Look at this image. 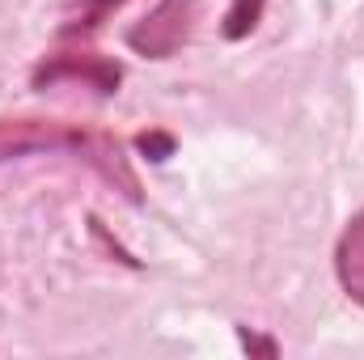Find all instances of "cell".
Here are the masks:
<instances>
[{
  "mask_svg": "<svg viewBox=\"0 0 364 360\" xmlns=\"http://www.w3.org/2000/svg\"><path fill=\"white\" fill-rule=\"evenodd\" d=\"M123 0H81L73 9V17L60 26V38H90L93 30H102V21H110V13Z\"/></svg>",
  "mask_w": 364,
  "mask_h": 360,
  "instance_id": "5b68a950",
  "label": "cell"
},
{
  "mask_svg": "<svg viewBox=\"0 0 364 360\" xmlns=\"http://www.w3.org/2000/svg\"><path fill=\"white\" fill-rule=\"evenodd\" d=\"M335 275H339V288L356 305H364V208L343 225L335 242Z\"/></svg>",
  "mask_w": 364,
  "mask_h": 360,
  "instance_id": "277c9868",
  "label": "cell"
},
{
  "mask_svg": "<svg viewBox=\"0 0 364 360\" xmlns=\"http://www.w3.org/2000/svg\"><path fill=\"white\" fill-rule=\"evenodd\" d=\"M136 144H140V153H149V162H166L174 153V136H166V132H144Z\"/></svg>",
  "mask_w": 364,
  "mask_h": 360,
  "instance_id": "52a82bcc",
  "label": "cell"
},
{
  "mask_svg": "<svg viewBox=\"0 0 364 360\" xmlns=\"http://www.w3.org/2000/svg\"><path fill=\"white\" fill-rule=\"evenodd\" d=\"M263 9H267V0H233V4H229V13H225L220 34H225L229 43L250 38V34L259 30V21H263Z\"/></svg>",
  "mask_w": 364,
  "mask_h": 360,
  "instance_id": "8992f818",
  "label": "cell"
},
{
  "mask_svg": "<svg viewBox=\"0 0 364 360\" xmlns=\"http://www.w3.org/2000/svg\"><path fill=\"white\" fill-rule=\"evenodd\" d=\"M85 81L102 97L119 93V81H123V68L114 60H102V55H90V51H73V55H51L34 68V90H47L55 81Z\"/></svg>",
  "mask_w": 364,
  "mask_h": 360,
  "instance_id": "3957f363",
  "label": "cell"
},
{
  "mask_svg": "<svg viewBox=\"0 0 364 360\" xmlns=\"http://www.w3.org/2000/svg\"><path fill=\"white\" fill-rule=\"evenodd\" d=\"M34 153H85L90 162H102L106 157L110 162V174H123L119 144H106L102 136H90L77 123H64V119H0V166L4 162H21V157H34Z\"/></svg>",
  "mask_w": 364,
  "mask_h": 360,
  "instance_id": "6da1fadb",
  "label": "cell"
},
{
  "mask_svg": "<svg viewBox=\"0 0 364 360\" xmlns=\"http://www.w3.org/2000/svg\"><path fill=\"white\" fill-rule=\"evenodd\" d=\"M237 339H242V348H246L250 356H279V344H275V339H263V335H250L246 327H237Z\"/></svg>",
  "mask_w": 364,
  "mask_h": 360,
  "instance_id": "ba28073f",
  "label": "cell"
},
{
  "mask_svg": "<svg viewBox=\"0 0 364 360\" xmlns=\"http://www.w3.org/2000/svg\"><path fill=\"white\" fill-rule=\"evenodd\" d=\"M195 26V0H157L144 21L127 30V47L149 60H170Z\"/></svg>",
  "mask_w": 364,
  "mask_h": 360,
  "instance_id": "7a4b0ae2",
  "label": "cell"
}]
</instances>
